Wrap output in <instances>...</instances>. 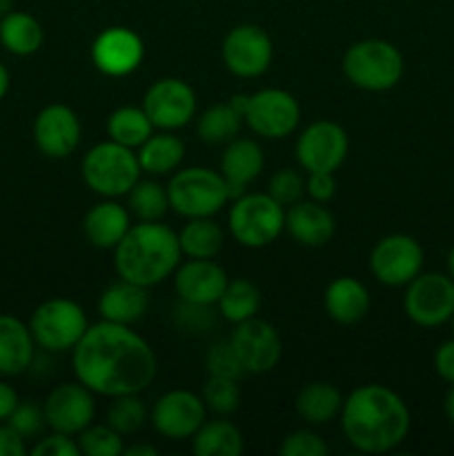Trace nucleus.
<instances>
[{
    "label": "nucleus",
    "instance_id": "obj_3",
    "mask_svg": "<svg viewBox=\"0 0 454 456\" xmlns=\"http://www.w3.org/2000/svg\"><path fill=\"white\" fill-rule=\"evenodd\" d=\"M111 252L118 279L147 289L174 276L182 258L178 234L160 221H138Z\"/></svg>",
    "mask_w": 454,
    "mask_h": 456
},
{
    "label": "nucleus",
    "instance_id": "obj_12",
    "mask_svg": "<svg viewBox=\"0 0 454 456\" xmlns=\"http://www.w3.org/2000/svg\"><path fill=\"white\" fill-rule=\"evenodd\" d=\"M421 243L409 234H387L369 252V272L387 288H405L423 272Z\"/></svg>",
    "mask_w": 454,
    "mask_h": 456
},
{
    "label": "nucleus",
    "instance_id": "obj_37",
    "mask_svg": "<svg viewBox=\"0 0 454 456\" xmlns=\"http://www.w3.org/2000/svg\"><path fill=\"white\" fill-rule=\"evenodd\" d=\"M80 454L85 456H118L125 452L123 435L109 423H92L80 435H76Z\"/></svg>",
    "mask_w": 454,
    "mask_h": 456
},
{
    "label": "nucleus",
    "instance_id": "obj_1",
    "mask_svg": "<svg viewBox=\"0 0 454 456\" xmlns=\"http://www.w3.org/2000/svg\"><path fill=\"white\" fill-rule=\"evenodd\" d=\"M71 368L93 395L114 399L145 392L158 372V359L132 325L101 321L89 325L71 350Z\"/></svg>",
    "mask_w": 454,
    "mask_h": 456
},
{
    "label": "nucleus",
    "instance_id": "obj_31",
    "mask_svg": "<svg viewBox=\"0 0 454 456\" xmlns=\"http://www.w3.org/2000/svg\"><path fill=\"white\" fill-rule=\"evenodd\" d=\"M178 243L187 258H216L225 245V232L214 216L187 218V225L178 232Z\"/></svg>",
    "mask_w": 454,
    "mask_h": 456
},
{
    "label": "nucleus",
    "instance_id": "obj_18",
    "mask_svg": "<svg viewBox=\"0 0 454 456\" xmlns=\"http://www.w3.org/2000/svg\"><path fill=\"white\" fill-rule=\"evenodd\" d=\"M93 67L109 78L132 76L145 58V43L129 27H107L92 43Z\"/></svg>",
    "mask_w": 454,
    "mask_h": 456
},
{
    "label": "nucleus",
    "instance_id": "obj_9",
    "mask_svg": "<svg viewBox=\"0 0 454 456\" xmlns=\"http://www.w3.org/2000/svg\"><path fill=\"white\" fill-rule=\"evenodd\" d=\"M403 310L418 328H441L454 316V279L441 272H421L405 285Z\"/></svg>",
    "mask_w": 454,
    "mask_h": 456
},
{
    "label": "nucleus",
    "instance_id": "obj_48",
    "mask_svg": "<svg viewBox=\"0 0 454 456\" xmlns=\"http://www.w3.org/2000/svg\"><path fill=\"white\" fill-rule=\"evenodd\" d=\"M18 403H20V396H18L16 387L9 386L7 381H0V423L12 417Z\"/></svg>",
    "mask_w": 454,
    "mask_h": 456
},
{
    "label": "nucleus",
    "instance_id": "obj_17",
    "mask_svg": "<svg viewBox=\"0 0 454 456\" xmlns=\"http://www.w3.org/2000/svg\"><path fill=\"white\" fill-rule=\"evenodd\" d=\"M31 136L43 156L53 160L74 154L83 138V125L78 114L62 102H52L36 114Z\"/></svg>",
    "mask_w": 454,
    "mask_h": 456
},
{
    "label": "nucleus",
    "instance_id": "obj_33",
    "mask_svg": "<svg viewBox=\"0 0 454 456\" xmlns=\"http://www.w3.org/2000/svg\"><path fill=\"white\" fill-rule=\"evenodd\" d=\"M263 294L249 279H234L227 281L225 289H223L221 298H218L216 307L218 314L231 325H239L243 321L254 319L261 310Z\"/></svg>",
    "mask_w": 454,
    "mask_h": 456
},
{
    "label": "nucleus",
    "instance_id": "obj_41",
    "mask_svg": "<svg viewBox=\"0 0 454 456\" xmlns=\"http://www.w3.org/2000/svg\"><path fill=\"white\" fill-rule=\"evenodd\" d=\"M7 423L22 439H38V436H43L45 428H47L43 403H38V401H20L12 412V417L7 419Z\"/></svg>",
    "mask_w": 454,
    "mask_h": 456
},
{
    "label": "nucleus",
    "instance_id": "obj_50",
    "mask_svg": "<svg viewBox=\"0 0 454 456\" xmlns=\"http://www.w3.org/2000/svg\"><path fill=\"white\" fill-rule=\"evenodd\" d=\"M9 87H12V74H9L7 65L0 61V101H4V96L9 94Z\"/></svg>",
    "mask_w": 454,
    "mask_h": 456
},
{
    "label": "nucleus",
    "instance_id": "obj_43",
    "mask_svg": "<svg viewBox=\"0 0 454 456\" xmlns=\"http://www.w3.org/2000/svg\"><path fill=\"white\" fill-rule=\"evenodd\" d=\"M29 452L34 456H80V448L76 436L52 430L49 435L38 436Z\"/></svg>",
    "mask_w": 454,
    "mask_h": 456
},
{
    "label": "nucleus",
    "instance_id": "obj_53",
    "mask_svg": "<svg viewBox=\"0 0 454 456\" xmlns=\"http://www.w3.org/2000/svg\"><path fill=\"white\" fill-rule=\"evenodd\" d=\"M448 274L454 279V248L448 252Z\"/></svg>",
    "mask_w": 454,
    "mask_h": 456
},
{
    "label": "nucleus",
    "instance_id": "obj_2",
    "mask_svg": "<svg viewBox=\"0 0 454 456\" xmlns=\"http://www.w3.org/2000/svg\"><path fill=\"white\" fill-rule=\"evenodd\" d=\"M341 432L347 444L363 454H385L409 435L412 414L408 403L381 383L359 386L343 399Z\"/></svg>",
    "mask_w": 454,
    "mask_h": 456
},
{
    "label": "nucleus",
    "instance_id": "obj_49",
    "mask_svg": "<svg viewBox=\"0 0 454 456\" xmlns=\"http://www.w3.org/2000/svg\"><path fill=\"white\" fill-rule=\"evenodd\" d=\"M125 456H158V448L154 445H147V444H136V445H129L125 448Z\"/></svg>",
    "mask_w": 454,
    "mask_h": 456
},
{
    "label": "nucleus",
    "instance_id": "obj_30",
    "mask_svg": "<svg viewBox=\"0 0 454 456\" xmlns=\"http://www.w3.org/2000/svg\"><path fill=\"white\" fill-rule=\"evenodd\" d=\"M245 441L239 428L227 419H205L191 436V452L196 456H240Z\"/></svg>",
    "mask_w": 454,
    "mask_h": 456
},
{
    "label": "nucleus",
    "instance_id": "obj_42",
    "mask_svg": "<svg viewBox=\"0 0 454 456\" xmlns=\"http://www.w3.org/2000/svg\"><path fill=\"white\" fill-rule=\"evenodd\" d=\"M279 454L280 456H328L329 448L319 432L301 428V430H294L285 436L283 444L279 445Z\"/></svg>",
    "mask_w": 454,
    "mask_h": 456
},
{
    "label": "nucleus",
    "instance_id": "obj_7",
    "mask_svg": "<svg viewBox=\"0 0 454 456\" xmlns=\"http://www.w3.org/2000/svg\"><path fill=\"white\" fill-rule=\"evenodd\" d=\"M231 200L234 203L227 214V230L243 248H267L285 232V208L270 194L245 191Z\"/></svg>",
    "mask_w": 454,
    "mask_h": 456
},
{
    "label": "nucleus",
    "instance_id": "obj_35",
    "mask_svg": "<svg viewBox=\"0 0 454 456\" xmlns=\"http://www.w3.org/2000/svg\"><path fill=\"white\" fill-rule=\"evenodd\" d=\"M127 208L138 221H160L169 209L167 187L156 181H138L127 194Z\"/></svg>",
    "mask_w": 454,
    "mask_h": 456
},
{
    "label": "nucleus",
    "instance_id": "obj_32",
    "mask_svg": "<svg viewBox=\"0 0 454 456\" xmlns=\"http://www.w3.org/2000/svg\"><path fill=\"white\" fill-rule=\"evenodd\" d=\"M243 123V114L230 101L218 102L196 118V136L205 145H227L239 136Z\"/></svg>",
    "mask_w": 454,
    "mask_h": 456
},
{
    "label": "nucleus",
    "instance_id": "obj_51",
    "mask_svg": "<svg viewBox=\"0 0 454 456\" xmlns=\"http://www.w3.org/2000/svg\"><path fill=\"white\" fill-rule=\"evenodd\" d=\"M443 412L445 419L454 426V383L450 386V390L445 392V399H443Z\"/></svg>",
    "mask_w": 454,
    "mask_h": 456
},
{
    "label": "nucleus",
    "instance_id": "obj_52",
    "mask_svg": "<svg viewBox=\"0 0 454 456\" xmlns=\"http://www.w3.org/2000/svg\"><path fill=\"white\" fill-rule=\"evenodd\" d=\"M12 9H13V0H0V18L7 16Z\"/></svg>",
    "mask_w": 454,
    "mask_h": 456
},
{
    "label": "nucleus",
    "instance_id": "obj_22",
    "mask_svg": "<svg viewBox=\"0 0 454 456\" xmlns=\"http://www.w3.org/2000/svg\"><path fill=\"white\" fill-rule=\"evenodd\" d=\"M263 167H265L263 147L252 138L236 136L223 150L218 172L225 178L231 199H236V196L245 194V190L261 176Z\"/></svg>",
    "mask_w": 454,
    "mask_h": 456
},
{
    "label": "nucleus",
    "instance_id": "obj_24",
    "mask_svg": "<svg viewBox=\"0 0 454 456\" xmlns=\"http://www.w3.org/2000/svg\"><path fill=\"white\" fill-rule=\"evenodd\" d=\"M132 227V214L114 199L92 205L83 218V234L96 249H114Z\"/></svg>",
    "mask_w": 454,
    "mask_h": 456
},
{
    "label": "nucleus",
    "instance_id": "obj_29",
    "mask_svg": "<svg viewBox=\"0 0 454 456\" xmlns=\"http://www.w3.org/2000/svg\"><path fill=\"white\" fill-rule=\"evenodd\" d=\"M136 156L142 174H150V176H167V174L176 172L181 167L182 159H185V142L178 136H174V132H160V129H156L138 147Z\"/></svg>",
    "mask_w": 454,
    "mask_h": 456
},
{
    "label": "nucleus",
    "instance_id": "obj_11",
    "mask_svg": "<svg viewBox=\"0 0 454 456\" xmlns=\"http://www.w3.org/2000/svg\"><path fill=\"white\" fill-rule=\"evenodd\" d=\"M221 58L231 76L252 80L267 74L274 58V45L263 27L243 22L227 31L221 45Z\"/></svg>",
    "mask_w": 454,
    "mask_h": 456
},
{
    "label": "nucleus",
    "instance_id": "obj_47",
    "mask_svg": "<svg viewBox=\"0 0 454 456\" xmlns=\"http://www.w3.org/2000/svg\"><path fill=\"white\" fill-rule=\"evenodd\" d=\"M27 452V439H22L7 421L0 423V456H25Z\"/></svg>",
    "mask_w": 454,
    "mask_h": 456
},
{
    "label": "nucleus",
    "instance_id": "obj_8",
    "mask_svg": "<svg viewBox=\"0 0 454 456\" xmlns=\"http://www.w3.org/2000/svg\"><path fill=\"white\" fill-rule=\"evenodd\" d=\"M29 330L36 347L49 354L71 352L87 332L89 321L83 307L65 297H53L40 303L29 316Z\"/></svg>",
    "mask_w": 454,
    "mask_h": 456
},
{
    "label": "nucleus",
    "instance_id": "obj_40",
    "mask_svg": "<svg viewBox=\"0 0 454 456\" xmlns=\"http://www.w3.org/2000/svg\"><path fill=\"white\" fill-rule=\"evenodd\" d=\"M267 194L283 208H289L305 196V176L292 167L279 169L267 183Z\"/></svg>",
    "mask_w": 454,
    "mask_h": 456
},
{
    "label": "nucleus",
    "instance_id": "obj_54",
    "mask_svg": "<svg viewBox=\"0 0 454 456\" xmlns=\"http://www.w3.org/2000/svg\"><path fill=\"white\" fill-rule=\"evenodd\" d=\"M450 325H452V332H454V316H452V319H450Z\"/></svg>",
    "mask_w": 454,
    "mask_h": 456
},
{
    "label": "nucleus",
    "instance_id": "obj_20",
    "mask_svg": "<svg viewBox=\"0 0 454 456\" xmlns=\"http://www.w3.org/2000/svg\"><path fill=\"white\" fill-rule=\"evenodd\" d=\"M227 281L225 270L214 258H190L174 272L178 298L194 305H216Z\"/></svg>",
    "mask_w": 454,
    "mask_h": 456
},
{
    "label": "nucleus",
    "instance_id": "obj_27",
    "mask_svg": "<svg viewBox=\"0 0 454 456\" xmlns=\"http://www.w3.org/2000/svg\"><path fill=\"white\" fill-rule=\"evenodd\" d=\"M343 399L336 386L328 381H310L298 390L294 410L307 426H328L341 414Z\"/></svg>",
    "mask_w": 454,
    "mask_h": 456
},
{
    "label": "nucleus",
    "instance_id": "obj_45",
    "mask_svg": "<svg viewBox=\"0 0 454 456\" xmlns=\"http://www.w3.org/2000/svg\"><path fill=\"white\" fill-rule=\"evenodd\" d=\"M305 194L316 203H329L336 194V178L329 172L307 174L305 178Z\"/></svg>",
    "mask_w": 454,
    "mask_h": 456
},
{
    "label": "nucleus",
    "instance_id": "obj_13",
    "mask_svg": "<svg viewBox=\"0 0 454 456\" xmlns=\"http://www.w3.org/2000/svg\"><path fill=\"white\" fill-rule=\"evenodd\" d=\"M350 138L347 132L334 120H314L296 138L294 156L303 172L334 174L347 159Z\"/></svg>",
    "mask_w": 454,
    "mask_h": 456
},
{
    "label": "nucleus",
    "instance_id": "obj_46",
    "mask_svg": "<svg viewBox=\"0 0 454 456\" xmlns=\"http://www.w3.org/2000/svg\"><path fill=\"white\" fill-rule=\"evenodd\" d=\"M432 363H434V372L439 374L445 383L452 386L454 383V338L443 341L439 347H436Z\"/></svg>",
    "mask_w": 454,
    "mask_h": 456
},
{
    "label": "nucleus",
    "instance_id": "obj_26",
    "mask_svg": "<svg viewBox=\"0 0 454 456\" xmlns=\"http://www.w3.org/2000/svg\"><path fill=\"white\" fill-rule=\"evenodd\" d=\"M369 292L359 279L352 276H338L328 285L323 294L325 314L338 325H356L368 316Z\"/></svg>",
    "mask_w": 454,
    "mask_h": 456
},
{
    "label": "nucleus",
    "instance_id": "obj_23",
    "mask_svg": "<svg viewBox=\"0 0 454 456\" xmlns=\"http://www.w3.org/2000/svg\"><path fill=\"white\" fill-rule=\"evenodd\" d=\"M36 341L25 321L0 314V377H20L31 368Z\"/></svg>",
    "mask_w": 454,
    "mask_h": 456
},
{
    "label": "nucleus",
    "instance_id": "obj_16",
    "mask_svg": "<svg viewBox=\"0 0 454 456\" xmlns=\"http://www.w3.org/2000/svg\"><path fill=\"white\" fill-rule=\"evenodd\" d=\"M47 428L62 435H80L96 419V395L76 381L61 383L43 401Z\"/></svg>",
    "mask_w": 454,
    "mask_h": 456
},
{
    "label": "nucleus",
    "instance_id": "obj_10",
    "mask_svg": "<svg viewBox=\"0 0 454 456\" xmlns=\"http://www.w3.org/2000/svg\"><path fill=\"white\" fill-rule=\"evenodd\" d=\"M243 120L256 136L267 141L292 136L301 123V105L288 89L267 87L247 94Z\"/></svg>",
    "mask_w": 454,
    "mask_h": 456
},
{
    "label": "nucleus",
    "instance_id": "obj_5",
    "mask_svg": "<svg viewBox=\"0 0 454 456\" xmlns=\"http://www.w3.org/2000/svg\"><path fill=\"white\" fill-rule=\"evenodd\" d=\"M83 181L93 194L102 199L127 196L129 190L141 181L142 169L138 165L136 150L116 141H102L89 147L80 163Z\"/></svg>",
    "mask_w": 454,
    "mask_h": 456
},
{
    "label": "nucleus",
    "instance_id": "obj_39",
    "mask_svg": "<svg viewBox=\"0 0 454 456\" xmlns=\"http://www.w3.org/2000/svg\"><path fill=\"white\" fill-rule=\"evenodd\" d=\"M205 370H207L209 377H223V379H234V381H240L245 377V368L240 363L239 354H236L234 346L227 341L214 343L212 347L205 354Z\"/></svg>",
    "mask_w": 454,
    "mask_h": 456
},
{
    "label": "nucleus",
    "instance_id": "obj_25",
    "mask_svg": "<svg viewBox=\"0 0 454 456\" xmlns=\"http://www.w3.org/2000/svg\"><path fill=\"white\" fill-rule=\"evenodd\" d=\"M147 307H150L147 288L125 279L107 285L98 297V314L102 321H111V323L134 325L147 314Z\"/></svg>",
    "mask_w": 454,
    "mask_h": 456
},
{
    "label": "nucleus",
    "instance_id": "obj_44",
    "mask_svg": "<svg viewBox=\"0 0 454 456\" xmlns=\"http://www.w3.org/2000/svg\"><path fill=\"white\" fill-rule=\"evenodd\" d=\"M176 321L181 328L190 330V332H205L214 325L212 305H194V303H178Z\"/></svg>",
    "mask_w": 454,
    "mask_h": 456
},
{
    "label": "nucleus",
    "instance_id": "obj_34",
    "mask_svg": "<svg viewBox=\"0 0 454 456\" xmlns=\"http://www.w3.org/2000/svg\"><path fill=\"white\" fill-rule=\"evenodd\" d=\"M154 132L156 129L151 125L150 116L145 114L142 107L136 105L118 107L107 118V136H109V141L120 142L129 150H138Z\"/></svg>",
    "mask_w": 454,
    "mask_h": 456
},
{
    "label": "nucleus",
    "instance_id": "obj_21",
    "mask_svg": "<svg viewBox=\"0 0 454 456\" xmlns=\"http://www.w3.org/2000/svg\"><path fill=\"white\" fill-rule=\"evenodd\" d=\"M285 232L303 248H323L336 234V221L325 203L301 199L285 209Z\"/></svg>",
    "mask_w": 454,
    "mask_h": 456
},
{
    "label": "nucleus",
    "instance_id": "obj_28",
    "mask_svg": "<svg viewBox=\"0 0 454 456\" xmlns=\"http://www.w3.org/2000/svg\"><path fill=\"white\" fill-rule=\"evenodd\" d=\"M45 43V29L36 16L29 12L12 9L7 16L0 18V45L7 53L18 58L34 56Z\"/></svg>",
    "mask_w": 454,
    "mask_h": 456
},
{
    "label": "nucleus",
    "instance_id": "obj_4",
    "mask_svg": "<svg viewBox=\"0 0 454 456\" xmlns=\"http://www.w3.org/2000/svg\"><path fill=\"white\" fill-rule=\"evenodd\" d=\"M347 83L363 92H390L405 74L403 53L396 45L383 38H365L352 43L341 61Z\"/></svg>",
    "mask_w": 454,
    "mask_h": 456
},
{
    "label": "nucleus",
    "instance_id": "obj_38",
    "mask_svg": "<svg viewBox=\"0 0 454 456\" xmlns=\"http://www.w3.org/2000/svg\"><path fill=\"white\" fill-rule=\"evenodd\" d=\"M200 396H203L207 412L218 414V417H230L240 405L239 381L223 377H209L205 381Z\"/></svg>",
    "mask_w": 454,
    "mask_h": 456
},
{
    "label": "nucleus",
    "instance_id": "obj_14",
    "mask_svg": "<svg viewBox=\"0 0 454 456\" xmlns=\"http://www.w3.org/2000/svg\"><path fill=\"white\" fill-rule=\"evenodd\" d=\"M196 92L182 78H160L142 96V110L154 129L178 132L196 118Z\"/></svg>",
    "mask_w": 454,
    "mask_h": 456
},
{
    "label": "nucleus",
    "instance_id": "obj_19",
    "mask_svg": "<svg viewBox=\"0 0 454 456\" xmlns=\"http://www.w3.org/2000/svg\"><path fill=\"white\" fill-rule=\"evenodd\" d=\"M230 343L234 346L247 374H267L279 365L283 356V341L276 328L267 321L254 319L234 325Z\"/></svg>",
    "mask_w": 454,
    "mask_h": 456
},
{
    "label": "nucleus",
    "instance_id": "obj_6",
    "mask_svg": "<svg viewBox=\"0 0 454 456\" xmlns=\"http://www.w3.org/2000/svg\"><path fill=\"white\" fill-rule=\"evenodd\" d=\"M167 196L169 208L182 218L216 216L231 200L223 174L200 165L176 169L167 183Z\"/></svg>",
    "mask_w": 454,
    "mask_h": 456
},
{
    "label": "nucleus",
    "instance_id": "obj_15",
    "mask_svg": "<svg viewBox=\"0 0 454 456\" xmlns=\"http://www.w3.org/2000/svg\"><path fill=\"white\" fill-rule=\"evenodd\" d=\"M207 419L203 396L191 390H169L150 410L151 428L169 441H185L196 435Z\"/></svg>",
    "mask_w": 454,
    "mask_h": 456
},
{
    "label": "nucleus",
    "instance_id": "obj_36",
    "mask_svg": "<svg viewBox=\"0 0 454 456\" xmlns=\"http://www.w3.org/2000/svg\"><path fill=\"white\" fill-rule=\"evenodd\" d=\"M105 421L120 432L123 436L134 435V432L142 430L145 421H150V412H147L145 403L141 401L138 395H123L114 396L107 408Z\"/></svg>",
    "mask_w": 454,
    "mask_h": 456
}]
</instances>
